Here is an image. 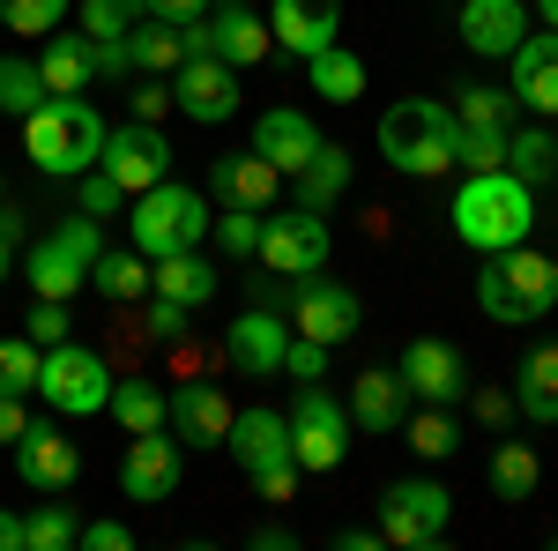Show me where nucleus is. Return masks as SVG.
<instances>
[{
	"mask_svg": "<svg viewBox=\"0 0 558 551\" xmlns=\"http://www.w3.org/2000/svg\"><path fill=\"white\" fill-rule=\"evenodd\" d=\"M447 216H454V239H462V247H476V254H507V247H521V239L536 231V187L514 179L507 165L499 171H470Z\"/></svg>",
	"mask_w": 558,
	"mask_h": 551,
	"instance_id": "1",
	"label": "nucleus"
},
{
	"mask_svg": "<svg viewBox=\"0 0 558 551\" xmlns=\"http://www.w3.org/2000/svg\"><path fill=\"white\" fill-rule=\"evenodd\" d=\"M105 112L89 105V97H45L38 112L23 120V149H31V165L45 179H83L97 171V149H105Z\"/></svg>",
	"mask_w": 558,
	"mask_h": 551,
	"instance_id": "2",
	"label": "nucleus"
},
{
	"mask_svg": "<svg viewBox=\"0 0 558 551\" xmlns=\"http://www.w3.org/2000/svg\"><path fill=\"white\" fill-rule=\"evenodd\" d=\"M454 142H462L454 105L395 97V105L380 112V157L402 171V179H439V171H454Z\"/></svg>",
	"mask_w": 558,
	"mask_h": 551,
	"instance_id": "3",
	"label": "nucleus"
},
{
	"mask_svg": "<svg viewBox=\"0 0 558 551\" xmlns=\"http://www.w3.org/2000/svg\"><path fill=\"white\" fill-rule=\"evenodd\" d=\"M476 306L492 321H544L558 306V254H536L529 239L507 254H484L476 268Z\"/></svg>",
	"mask_w": 558,
	"mask_h": 551,
	"instance_id": "4",
	"label": "nucleus"
},
{
	"mask_svg": "<svg viewBox=\"0 0 558 551\" xmlns=\"http://www.w3.org/2000/svg\"><path fill=\"white\" fill-rule=\"evenodd\" d=\"M209 202L194 194V187H172V179H157L142 202H134L128 216V231H134V254H149V261H165V254H194L202 239H209Z\"/></svg>",
	"mask_w": 558,
	"mask_h": 551,
	"instance_id": "5",
	"label": "nucleus"
},
{
	"mask_svg": "<svg viewBox=\"0 0 558 551\" xmlns=\"http://www.w3.org/2000/svg\"><path fill=\"white\" fill-rule=\"evenodd\" d=\"M105 254V239H97V216H68L60 231H45L38 247H31V261H23V276H31V291L38 298H75L89 284V261Z\"/></svg>",
	"mask_w": 558,
	"mask_h": 551,
	"instance_id": "6",
	"label": "nucleus"
},
{
	"mask_svg": "<svg viewBox=\"0 0 558 551\" xmlns=\"http://www.w3.org/2000/svg\"><path fill=\"white\" fill-rule=\"evenodd\" d=\"M38 395L60 410V418H97V410L112 403V366L68 336V343H52V350L38 358Z\"/></svg>",
	"mask_w": 558,
	"mask_h": 551,
	"instance_id": "7",
	"label": "nucleus"
},
{
	"mask_svg": "<svg viewBox=\"0 0 558 551\" xmlns=\"http://www.w3.org/2000/svg\"><path fill=\"white\" fill-rule=\"evenodd\" d=\"M447 514H454V500H447L439 484L402 477V484H387V500H380V537L395 551H432L447 537Z\"/></svg>",
	"mask_w": 558,
	"mask_h": 551,
	"instance_id": "8",
	"label": "nucleus"
},
{
	"mask_svg": "<svg viewBox=\"0 0 558 551\" xmlns=\"http://www.w3.org/2000/svg\"><path fill=\"white\" fill-rule=\"evenodd\" d=\"M97 171H105V179H120V194H149L157 179H172V142L157 134V120H128V128L105 134Z\"/></svg>",
	"mask_w": 558,
	"mask_h": 551,
	"instance_id": "9",
	"label": "nucleus"
},
{
	"mask_svg": "<svg viewBox=\"0 0 558 551\" xmlns=\"http://www.w3.org/2000/svg\"><path fill=\"white\" fill-rule=\"evenodd\" d=\"M276 276H320V261H328V216L320 209H276L260 216V247H254Z\"/></svg>",
	"mask_w": 558,
	"mask_h": 551,
	"instance_id": "10",
	"label": "nucleus"
},
{
	"mask_svg": "<svg viewBox=\"0 0 558 551\" xmlns=\"http://www.w3.org/2000/svg\"><path fill=\"white\" fill-rule=\"evenodd\" d=\"M343 447H350V410L328 387H305L299 410H291V455H299V469L328 477V469L343 463Z\"/></svg>",
	"mask_w": 558,
	"mask_h": 551,
	"instance_id": "11",
	"label": "nucleus"
},
{
	"mask_svg": "<svg viewBox=\"0 0 558 551\" xmlns=\"http://www.w3.org/2000/svg\"><path fill=\"white\" fill-rule=\"evenodd\" d=\"M172 105L186 112V120H202V128L231 120V112H239V68H231V60H216V52H194V60H179Z\"/></svg>",
	"mask_w": 558,
	"mask_h": 551,
	"instance_id": "12",
	"label": "nucleus"
},
{
	"mask_svg": "<svg viewBox=\"0 0 558 551\" xmlns=\"http://www.w3.org/2000/svg\"><path fill=\"white\" fill-rule=\"evenodd\" d=\"M395 373H402V387H410L417 403H439V410L470 395V366H462V350H454L447 336H417L410 350H402Z\"/></svg>",
	"mask_w": 558,
	"mask_h": 551,
	"instance_id": "13",
	"label": "nucleus"
},
{
	"mask_svg": "<svg viewBox=\"0 0 558 551\" xmlns=\"http://www.w3.org/2000/svg\"><path fill=\"white\" fill-rule=\"evenodd\" d=\"M231 403H223V387L216 381H186L179 395H165V424L179 432V447H223L231 440Z\"/></svg>",
	"mask_w": 558,
	"mask_h": 551,
	"instance_id": "14",
	"label": "nucleus"
},
{
	"mask_svg": "<svg viewBox=\"0 0 558 551\" xmlns=\"http://www.w3.org/2000/svg\"><path fill=\"white\" fill-rule=\"evenodd\" d=\"M120 484H128V500H172L179 492V432H134L128 440V463H120Z\"/></svg>",
	"mask_w": 558,
	"mask_h": 551,
	"instance_id": "15",
	"label": "nucleus"
},
{
	"mask_svg": "<svg viewBox=\"0 0 558 551\" xmlns=\"http://www.w3.org/2000/svg\"><path fill=\"white\" fill-rule=\"evenodd\" d=\"M15 477H23L31 492H68V484L83 477V455H75V440H60V424H23V440H15Z\"/></svg>",
	"mask_w": 558,
	"mask_h": 551,
	"instance_id": "16",
	"label": "nucleus"
},
{
	"mask_svg": "<svg viewBox=\"0 0 558 551\" xmlns=\"http://www.w3.org/2000/svg\"><path fill=\"white\" fill-rule=\"evenodd\" d=\"M462 45H470L476 60H507L521 38H529V8L521 0H462Z\"/></svg>",
	"mask_w": 558,
	"mask_h": 551,
	"instance_id": "17",
	"label": "nucleus"
},
{
	"mask_svg": "<svg viewBox=\"0 0 558 551\" xmlns=\"http://www.w3.org/2000/svg\"><path fill=\"white\" fill-rule=\"evenodd\" d=\"M336 23H343V0H276L268 8V38L283 52L313 60L320 45H336Z\"/></svg>",
	"mask_w": 558,
	"mask_h": 551,
	"instance_id": "18",
	"label": "nucleus"
},
{
	"mask_svg": "<svg viewBox=\"0 0 558 551\" xmlns=\"http://www.w3.org/2000/svg\"><path fill=\"white\" fill-rule=\"evenodd\" d=\"M299 336H313V343H336L343 336H357V321H365V306H357V291H343V284H320V276H305V291H299Z\"/></svg>",
	"mask_w": 558,
	"mask_h": 551,
	"instance_id": "19",
	"label": "nucleus"
},
{
	"mask_svg": "<svg viewBox=\"0 0 558 551\" xmlns=\"http://www.w3.org/2000/svg\"><path fill=\"white\" fill-rule=\"evenodd\" d=\"M507 60H514V105H529V112L558 120V31L521 38Z\"/></svg>",
	"mask_w": 558,
	"mask_h": 551,
	"instance_id": "20",
	"label": "nucleus"
},
{
	"mask_svg": "<svg viewBox=\"0 0 558 551\" xmlns=\"http://www.w3.org/2000/svg\"><path fill=\"white\" fill-rule=\"evenodd\" d=\"M223 447L239 455L246 477H260V469H276V463H299V455H291V418H276V410H239Z\"/></svg>",
	"mask_w": 558,
	"mask_h": 551,
	"instance_id": "21",
	"label": "nucleus"
},
{
	"mask_svg": "<svg viewBox=\"0 0 558 551\" xmlns=\"http://www.w3.org/2000/svg\"><path fill=\"white\" fill-rule=\"evenodd\" d=\"M209 38H216V60H231V68H260L268 60V15H254L246 0H216L209 8Z\"/></svg>",
	"mask_w": 558,
	"mask_h": 551,
	"instance_id": "22",
	"label": "nucleus"
},
{
	"mask_svg": "<svg viewBox=\"0 0 558 551\" xmlns=\"http://www.w3.org/2000/svg\"><path fill=\"white\" fill-rule=\"evenodd\" d=\"M254 149H260L276 171H299L305 157L320 149V128H313L305 112H291V105H268V112L254 120Z\"/></svg>",
	"mask_w": 558,
	"mask_h": 551,
	"instance_id": "23",
	"label": "nucleus"
},
{
	"mask_svg": "<svg viewBox=\"0 0 558 551\" xmlns=\"http://www.w3.org/2000/svg\"><path fill=\"white\" fill-rule=\"evenodd\" d=\"M350 424L357 432H402V418H410V387H402V373H357V387H350Z\"/></svg>",
	"mask_w": 558,
	"mask_h": 551,
	"instance_id": "24",
	"label": "nucleus"
},
{
	"mask_svg": "<svg viewBox=\"0 0 558 551\" xmlns=\"http://www.w3.org/2000/svg\"><path fill=\"white\" fill-rule=\"evenodd\" d=\"M276 179H283V171L268 165L260 149H231V157H216V202H231V209H268V202H276Z\"/></svg>",
	"mask_w": 558,
	"mask_h": 551,
	"instance_id": "25",
	"label": "nucleus"
},
{
	"mask_svg": "<svg viewBox=\"0 0 558 551\" xmlns=\"http://www.w3.org/2000/svg\"><path fill=\"white\" fill-rule=\"evenodd\" d=\"M38 75L52 97H83V83H97V45L83 31H52L38 52Z\"/></svg>",
	"mask_w": 558,
	"mask_h": 551,
	"instance_id": "26",
	"label": "nucleus"
},
{
	"mask_svg": "<svg viewBox=\"0 0 558 551\" xmlns=\"http://www.w3.org/2000/svg\"><path fill=\"white\" fill-rule=\"evenodd\" d=\"M283 343H291V328H283L276 313L231 321V358H239V373H254V381H276V373H283Z\"/></svg>",
	"mask_w": 558,
	"mask_h": 551,
	"instance_id": "27",
	"label": "nucleus"
},
{
	"mask_svg": "<svg viewBox=\"0 0 558 551\" xmlns=\"http://www.w3.org/2000/svg\"><path fill=\"white\" fill-rule=\"evenodd\" d=\"M514 403H521V418L558 424V343H536L514 366Z\"/></svg>",
	"mask_w": 558,
	"mask_h": 551,
	"instance_id": "28",
	"label": "nucleus"
},
{
	"mask_svg": "<svg viewBox=\"0 0 558 551\" xmlns=\"http://www.w3.org/2000/svg\"><path fill=\"white\" fill-rule=\"evenodd\" d=\"M149 291L179 298V306L194 313V306H209V298H216V268L202 254H165V261H149Z\"/></svg>",
	"mask_w": 558,
	"mask_h": 551,
	"instance_id": "29",
	"label": "nucleus"
},
{
	"mask_svg": "<svg viewBox=\"0 0 558 551\" xmlns=\"http://www.w3.org/2000/svg\"><path fill=\"white\" fill-rule=\"evenodd\" d=\"M291 179H299V202H305V209L328 216V209H336V202L350 194V157L336 149V142H320V149H313V157H305Z\"/></svg>",
	"mask_w": 558,
	"mask_h": 551,
	"instance_id": "30",
	"label": "nucleus"
},
{
	"mask_svg": "<svg viewBox=\"0 0 558 551\" xmlns=\"http://www.w3.org/2000/svg\"><path fill=\"white\" fill-rule=\"evenodd\" d=\"M128 60L134 68H149V75H179V60H186V38H179V23H157V15H142L128 31Z\"/></svg>",
	"mask_w": 558,
	"mask_h": 551,
	"instance_id": "31",
	"label": "nucleus"
},
{
	"mask_svg": "<svg viewBox=\"0 0 558 551\" xmlns=\"http://www.w3.org/2000/svg\"><path fill=\"white\" fill-rule=\"evenodd\" d=\"M305 83L320 89L328 105H350V97L365 89V60H357V52H343V45H320V52L305 60Z\"/></svg>",
	"mask_w": 558,
	"mask_h": 551,
	"instance_id": "32",
	"label": "nucleus"
},
{
	"mask_svg": "<svg viewBox=\"0 0 558 551\" xmlns=\"http://www.w3.org/2000/svg\"><path fill=\"white\" fill-rule=\"evenodd\" d=\"M507 171L514 179H529L536 194L558 179V134L551 128H521V134H507Z\"/></svg>",
	"mask_w": 558,
	"mask_h": 551,
	"instance_id": "33",
	"label": "nucleus"
},
{
	"mask_svg": "<svg viewBox=\"0 0 558 551\" xmlns=\"http://www.w3.org/2000/svg\"><path fill=\"white\" fill-rule=\"evenodd\" d=\"M89 284L112 298V306H128V298L149 291V254H120V247H105V254L89 261Z\"/></svg>",
	"mask_w": 558,
	"mask_h": 551,
	"instance_id": "34",
	"label": "nucleus"
},
{
	"mask_svg": "<svg viewBox=\"0 0 558 551\" xmlns=\"http://www.w3.org/2000/svg\"><path fill=\"white\" fill-rule=\"evenodd\" d=\"M536 484H544L536 447H529V440H507V447L492 455V492H499V500H536Z\"/></svg>",
	"mask_w": 558,
	"mask_h": 551,
	"instance_id": "35",
	"label": "nucleus"
},
{
	"mask_svg": "<svg viewBox=\"0 0 558 551\" xmlns=\"http://www.w3.org/2000/svg\"><path fill=\"white\" fill-rule=\"evenodd\" d=\"M105 410L128 424V432H165V387L157 381H112V403Z\"/></svg>",
	"mask_w": 558,
	"mask_h": 551,
	"instance_id": "36",
	"label": "nucleus"
},
{
	"mask_svg": "<svg viewBox=\"0 0 558 551\" xmlns=\"http://www.w3.org/2000/svg\"><path fill=\"white\" fill-rule=\"evenodd\" d=\"M75 537H83V529H75V507H68L60 492H52L45 507L23 514V551H68Z\"/></svg>",
	"mask_w": 558,
	"mask_h": 551,
	"instance_id": "37",
	"label": "nucleus"
},
{
	"mask_svg": "<svg viewBox=\"0 0 558 551\" xmlns=\"http://www.w3.org/2000/svg\"><path fill=\"white\" fill-rule=\"evenodd\" d=\"M45 97H52V89H45L38 60H0V112H8V120H31Z\"/></svg>",
	"mask_w": 558,
	"mask_h": 551,
	"instance_id": "38",
	"label": "nucleus"
},
{
	"mask_svg": "<svg viewBox=\"0 0 558 551\" xmlns=\"http://www.w3.org/2000/svg\"><path fill=\"white\" fill-rule=\"evenodd\" d=\"M68 15H75V0H0V23L15 38H52Z\"/></svg>",
	"mask_w": 558,
	"mask_h": 551,
	"instance_id": "39",
	"label": "nucleus"
},
{
	"mask_svg": "<svg viewBox=\"0 0 558 551\" xmlns=\"http://www.w3.org/2000/svg\"><path fill=\"white\" fill-rule=\"evenodd\" d=\"M402 432H410V447H417L425 463H447V455L462 447V432H454V418H447L439 403H425L417 418H402Z\"/></svg>",
	"mask_w": 558,
	"mask_h": 551,
	"instance_id": "40",
	"label": "nucleus"
},
{
	"mask_svg": "<svg viewBox=\"0 0 558 551\" xmlns=\"http://www.w3.org/2000/svg\"><path fill=\"white\" fill-rule=\"evenodd\" d=\"M75 15H83L75 31H83L89 45H105V38H128L134 23H142V0H83Z\"/></svg>",
	"mask_w": 558,
	"mask_h": 551,
	"instance_id": "41",
	"label": "nucleus"
},
{
	"mask_svg": "<svg viewBox=\"0 0 558 551\" xmlns=\"http://www.w3.org/2000/svg\"><path fill=\"white\" fill-rule=\"evenodd\" d=\"M38 343L31 336H0V395H31L38 387Z\"/></svg>",
	"mask_w": 558,
	"mask_h": 551,
	"instance_id": "42",
	"label": "nucleus"
},
{
	"mask_svg": "<svg viewBox=\"0 0 558 551\" xmlns=\"http://www.w3.org/2000/svg\"><path fill=\"white\" fill-rule=\"evenodd\" d=\"M454 165H462V171H499V165H507V128H462Z\"/></svg>",
	"mask_w": 558,
	"mask_h": 551,
	"instance_id": "43",
	"label": "nucleus"
},
{
	"mask_svg": "<svg viewBox=\"0 0 558 551\" xmlns=\"http://www.w3.org/2000/svg\"><path fill=\"white\" fill-rule=\"evenodd\" d=\"M507 112H514V97L507 89H462V105H454V120L462 128H507Z\"/></svg>",
	"mask_w": 558,
	"mask_h": 551,
	"instance_id": "44",
	"label": "nucleus"
},
{
	"mask_svg": "<svg viewBox=\"0 0 558 551\" xmlns=\"http://www.w3.org/2000/svg\"><path fill=\"white\" fill-rule=\"evenodd\" d=\"M68 328H75L68 298H38V306H31V328H23V336L38 343V350H52V343H68Z\"/></svg>",
	"mask_w": 558,
	"mask_h": 551,
	"instance_id": "45",
	"label": "nucleus"
},
{
	"mask_svg": "<svg viewBox=\"0 0 558 551\" xmlns=\"http://www.w3.org/2000/svg\"><path fill=\"white\" fill-rule=\"evenodd\" d=\"M209 231L223 239V254H254L260 247V209H223Z\"/></svg>",
	"mask_w": 558,
	"mask_h": 551,
	"instance_id": "46",
	"label": "nucleus"
},
{
	"mask_svg": "<svg viewBox=\"0 0 558 551\" xmlns=\"http://www.w3.org/2000/svg\"><path fill=\"white\" fill-rule=\"evenodd\" d=\"M283 373H291V381H320V373H328V343L291 336L283 343Z\"/></svg>",
	"mask_w": 558,
	"mask_h": 551,
	"instance_id": "47",
	"label": "nucleus"
},
{
	"mask_svg": "<svg viewBox=\"0 0 558 551\" xmlns=\"http://www.w3.org/2000/svg\"><path fill=\"white\" fill-rule=\"evenodd\" d=\"M254 492L268 500V507H283V500L299 492V463H276V469H260V477H254Z\"/></svg>",
	"mask_w": 558,
	"mask_h": 551,
	"instance_id": "48",
	"label": "nucleus"
},
{
	"mask_svg": "<svg viewBox=\"0 0 558 551\" xmlns=\"http://www.w3.org/2000/svg\"><path fill=\"white\" fill-rule=\"evenodd\" d=\"M112 209H120V179H105V171L89 179L83 171V216H112Z\"/></svg>",
	"mask_w": 558,
	"mask_h": 551,
	"instance_id": "49",
	"label": "nucleus"
},
{
	"mask_svg": "<svg viewBox=\"0 0 558 551\" xmlns=\"http://www.w3.org/2000/svg\"><path fill=\"white\" fill-rule=\"evenodd\" d=\"M142 15H157V23H179V31H186V23L209 15V0H142Z\"/></svg>",
	"mask_w": 558,
	"mask_h": 551,
	"instance_id": "50",
	"label": "nucleus"
},
{
	"mask_svg": "<svg viewBox=\"0 0 558 551\" xmlns=\"http://www.w3.org/2000/svg\"><path fill=\"white\" fill-rule=\"evenodd\" d=\"M75 544H83V551H128L134 537H128V522H89Z\"/></svg>",
	"mask_w": 558,
	"mask_h": 551,
	"instance_id": "51",
	"label": "nucleus"
},
{
	"mask_svg": "<svg viewBox=\"0 0 558 551\" xmlns=\"http://www.w3.org/2000/svg\"><path fill=\"white\" fill-rule=\"evenodd\" d=\"M112 75H134L128 38H105V45H97V83H112Z\"/></svg>",
	"mask_w": 558,
	"mask_h": 551,
	"instance_id": "52",
	"label": "nucleus"
},
{
	"mask_svg": "<svg viewBox=\"0 0 558 551\" xmlns=\"http://www.w3.org/2000/svg\"><path fill=\"white\" fill-rule=\"evenodd\" d=\"M179 328H186V306H179V298H157V306H149V336L172 343Z\"/></svg>",
	"mask_w": 558,
	"mask_h": 551,
	"instance_id": "53",
	"label": "nucleus"
},
{
	"mask_svg": "<svg viewBox=\"0 0 558 551\" xmlns=\"http://www.w3.org/2000/svg\"><path fill=\"white\" fill-rule=\"evenodd\" d=\"M23 395H0V440H8V447H15V440H23Z\"/></svg>",
	"mask_w": 558,
	"mask_h": 551,
	"instance_id": "54",
	"label": "nucleus"
},
{
	"mask_svg": "<svg viewBox=\"0 0 558 551\" xmlns=\"http://www.w3.org/2000/svg\"><path fill=\"white\" fill-rule=\"evenodd\" d=\"M336 544H343V551H380L387 537H380V529H336Z\"/></svg>",
	"mask_w": 558,
	"mask_h": 551,
	"instance_id": "55",
	"label": "nucleus"
},
{
	"mask_svg": "<svg viewBox=\"0 0 558 551\" xmlns=\"http://www.w3.org/2000/svg\"><path fill=\"white\" fill-rule=\"evenodd\" d=\"M507 410H514L507 395H476V418H484V424H507Z\"/></svg>",
	"mask_w": 558,
	"mask_h": 551,
	"instance_id": "56",
	"label": "nucleus"
},
{
	"mask_svg": "<svg viewBox=\"0 0 558 551\" xmlns=\"http://www.w3.org/2000/svg\"><path fill=\"white\" fill-rule=\"evenodd\" d=\"M165 105H172V89H142V97H134V112H142V120H157Z\"/></svg>",
	"mask_w": 558,
	"mask_h": 551,
	"instance_id": "57",
	"label": "nucleus"
},
{
	"mask_svg": "<svg viewBox=\"0 0 558 551\" xmlns=\"http://www.w3.org/2000/svg\"><path fill=\"white\" fill-rule=\"evenodd\" d=\"M0 551H23V514H0Z\"/></svg>",
	"mask_w": 558,
	"mask_h": 551,
	"instance_id": "58",
	"label": "nucleus"
},
{
	"mask_svg": "<svg viewBox=\"0 0 558 551\" xmlns=\"http://www.w3.org/2000/svg\"><path fill=\"white\" fill-rule=\"evenodd\" d=\"M8 239H15V216L0 209V284H8V268H15V254H8Z\"/></svg>",
	"mask_w": 558,
	"mask_h": 551,
	"instance_id": "59",
	"label": "nucleus"
},
{
	"mask_svg": "<svg viewBox=\"0 0 558 551\" xmlns=\"http://www.w3.org/2000/svg\"><path fill=\"white\" fill-rule=\"evenodd\" d=\"M254 544H260V551H283V544H299V537H291V529H276V522H268V529H254Z\"/></svg>",
	"mask_w": 558,
	"mask_h": 551,
	"instance_id": "60",
	"label": "nucleus"
},
{
	"mask_svg": "<svg viewBox=\"0 0 558 551\" xmlns=\"http://www.w3.org/2000/svg\"><path fill=\"white\" fill-rule=\"evenodd\" d=\"M536 15H544V23H558V0H536Z\"/></svg>",
	"mask_w": 558,
	"mask_h": 551,
	"instance_id": "61",
	"label": "nucleus"
},
{
	"mask_svg": "<svg viewBox=\"0 0 558 551\" xmlns=\"http://www.w3.org/2000/svg\"><path fill=\"white\" fill-rule=\"evenodd\" d=\"M0 202H8V187H0Z\"/></svg>",
	"mask_w": 558,
	"mask_h": 551,
	"instance_id": "62",
	"label": "nucleus"
}]
</instances>
